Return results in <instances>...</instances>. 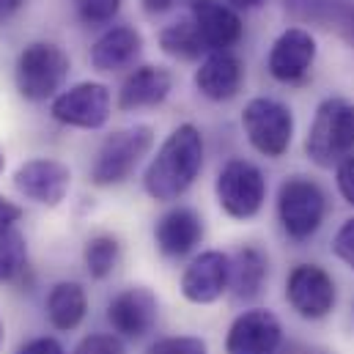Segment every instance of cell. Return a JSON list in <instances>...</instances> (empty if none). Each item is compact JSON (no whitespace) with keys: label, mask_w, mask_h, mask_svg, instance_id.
<instances>
[{"label":"cell","mask_w":354,"mask_h":354,"mask_svg":"<svg viewBox=\"0 0 354 354\" xmlns=\"http://www.w3.org/2000/svg\"><path fill=\"white\" fill-rule=\"evenodd\" d=\"M28 269V245L17 228L0 231V283H14Z\"/></svg>","instance_id":"obj_24"},{"label":"cell","mask_w":354,"mask_h":354,"mask_svg":"<svg viewBox=\"0 0 354 354\" xmlns=\"http://www.w3.org/2000/svg\"><path fill=\"white\" fill-rule=\"evenodd\" d=\"M220 209L234 220H253L266 201L264 174L248 160H231L214 181Z\"/></svg>","instance_id":"obj_7"},{"label":"cell","mask_w":354,"mask_h":354,"mask_svg":"<svg viewBox=\"0 0 354 354\" xmlns=\"http://www.w3.org/2000/svg\"><path fill=\"white\" fill-rule=\"evenodd\" d=\"M316 61V39L302 28L283 30L269 50V75L277 83H299Z\"/></svg>","instance_id":"obj_14"},{"label":"cell","mask_w":354,"mask_h":354,"mask_svg":"<svg viewBox=\"0 0 354 354\" xmlns=\"http://www.w3.org/2000/svg\"><path fill=\"white\" fill-rule=\"evenodd\" d=\"M324 214H327V198L316 181L305 176H291L280 184L277 217L283 231L294 242L310 239L322 228Z\"/></svg>","instance_id":"obj_5"},{"label":"cell","mask_w":354,"mask_h":354,"mask_svg":"<svg viewBox=\"0 0 354 354\" xmlns=\"http://www.w3.org/2000/svg\"><path fill=\"white\" fill-rule=\"evenodd\" d=\"M245 83V64L231 50H217L203 58L195 69V88L212 102L234 99Z\"/></svg>","instance_id":"obj_15"},{"label":"cell","mask_w":354,"mask_h":354,"mask_svg":"<svg viewBox=\"0 0 354 354\" xmlns=\"http://www.w3.org/2000/svg\"><path fill=\"white\" fill-rule=\"evenodd\" d=\"M72 354H127L124 349V341L113 333H93V335H86Z\"/></svg>","instance_id":"obj_27"},{"label":"cell","mask_w":354,"mask_h":354,"mask_svg":"<svg viewBox=\"0 0 354 354\" xmlns=\"http://www.w3.org/2000/svg\"><path fill=\"white\" fill-rule=\"evenodd\" d=\"M110 110H113L110 88L91 80L61 91L50 104L53 118L75 129H102L110 121Z\"/></svg>","instance_id":"obj_9"},{"label":"cell","mask_w":354,"mask_h":354,"mask_svg":"<svg viewBox=\"0 0 354 354\" xmlns=\"http://www.w3.org/2000/svg\"><path fill=\"white\" fill-rule=\"evenodd\" d=\"M17 354H66V349L55 338H33V341L22 344Z\"/></svg>","instance_id":"obj_30"},{"label":"cell","mask_w":354,"mask_h":354,"mask_svg":"<svg viewBox=\"0 0 354 354\" xmlns=\"http://www.w3.org/2000/svg\"><path fill=\"white\" fill-rule=\"evenodd\" d=\"M151 146L154 129L149 124H135L113 132L96 151V160L91 165V181L96 187H113L127 181L140 165V160L151 151Z\"/></svg>","instance_id":"obj_4"},{"label":"cell","mask_w":354,"mask_h":354,"mask_svg":"<svg viewBox=\"0 0 354 354\" xmlns=\"http://www.w3.org/2000/svg\"><path fill=\"white\" fill-rule=\"evenodd\" d=\"M269 261L259 248H242L231 259V294L236 302H250L264 291Z\"/></svg>","instance_id":"obj_21"},{"label":"cell","mask_w":354,"mask_h":354,"mask_svg":"<svg viewBox=\"0 0 354 354\" xmlns=\"http://www.w3.org/2000/svg\"><path fill=\"white\" fill-rule=\"evenodd\" d=\"M272 354H294V352H291V349H274Z\"/></svg>","instance_id":"obj_36"},{"label":"cell","mask_w":354,"mask_h":354,"mask_svg":"<svg viewBox=\"0 0 354 354\" xmlns=\"http://www.w3.org/2000/svg\"><path fill=\"white\" fill-rule=\"evenodd\" d=\"M14 187L19 195L55 209L64 203V198L72 189V171L58 160H47V157L28 160L14 171Z\"/></svg>","instance_id":"obj_11"},{"label":"cell","mask_w":354,"mask_h":354,"mask_svg":"<svg viewBox=\"0 0 354 354\" xmlns=\"http://www.w3.org/2000/svg\"><path fill=\"white\" fill-rule=\"evenodd\" d=\"M280 319L266 308H253L231 322L225 335V354H272L274 349H280Z\"/></svg>","instance_id":"obj_12"},{"label":"cell","mask_w":354,"mask_h":354,"mask_svg":"<svg viewBox=\"0 0 354 354\" xmlns=\"http://www.w3.org/2000/svg\"><path fill=\"white\" fill-rule=\"evenodd\" d=\"M72 69L69 55L50 41L28 44L14 64V83L22 99L28 102H47L55 99L61 86L66 83Z\"/></svg>","instance_id":"obj_3"},{"label":"cell","mask_w":354,"mask_h":354,"mask_svg":"<svg viewBox=\"0 0 354 354\" xmlns=\"http://www.w3.org/2000/svg\"><path fill=\"white\" fill-rule=\"evenodd\" d=\"M149 354H209V344L198 335H171L154 341Z\"/></svg>","instance_id":"obj_25"},{"label":"cell","mask_w":354,"mask_h":354,"mask_svg":"<svg viewBox=\"0 0 354 354\" xmlns=\"http://www.w3.org/2000/svg\"><path fill=\"white\" fill-rule=\"evenodd\" d=\"M335 176H338V192L344 195L346 203L354 206V154H349V157L338 165Z\"/></svg>","instance_id":"obj_29"},{"label":"cell","mask_w":354,"mask_h":354,"mask_svg":"<svg viewBox=\"0 0 354 354\" xmlns=\"http://www.w3.org/2000/svg\"><path fill=\"white\" fill-rule=\"evenodd\" d=\"M305 154L319 168H338L354 154V104L346 99H324L316 107L305 138Z\"/></svg>","instance_id":"obj_2"},{"label":"cell","mask_w":354,"mask_h":354,"mask_svg":"<svg viewBox=\"0 0 354 354\" xmlns=\"http://www.w3.org/2000/svg\"><path fill=\"white\" fill-rule=\"evenodd\" d=\"M286 302L291 310L308 322L327 319L335 310L338 288L327 269L319 264H299L294 266L286 277Z\"/></svg>","instance_id":"obj_8"},{"label":"cell","mask_w":354,"mask_h":354,"mask_svg":"<svg viewBox=\"0 0 354 354\" xmlns=\"http://www.w3.org/2000/svg\"><path fill=\"white\" fill-rule=\"evenodd\" d=\"M174 3H176V0H143V8H146L149 14H162V11L174 8Z\"/></svg>","instance_id":"obj_33"},{"label":"cell","mask_w":354,"mask_h":354,"mask_svg":"<svg viewBox=\"0 0 354 354\" xmlns=\"http://www.w3.org/2000/svg\"><path fill=\"white\" fill-rule=\"evenodd\" d=\"M181 297L192 305H212L231 288V259L220 250L195 256L181 272Z\"/></svg>","instance_id":"obj_10"},{"label":"cell","mask_w":354,"mask_h":354,"mask_svg":"<svg viewBox=\"0 0 354 354\" xmlns=\"http://www.w3.org/2000/svg\"><path fill=\"white\" fill-rule=\"evenodd\" d=\"M22 217V206H17L14 201H8L3 192H0V231H8L19 223Z\"/></svg>","instance_id":"obj_31"},{"label":"cell","mask_w":354,"mask_h":354,"mask_svg":"<svg viewBox=\"0 0 354 354\" xmlns=\"http://www.w3.org/2000/svg\"><path fill=\"white\" fill-rule=\"evenodd\" d=\"M242 127L250 146L269 160H277L288 151L294 138V113L277 99L256 96L242 110Z\"/></svg>","instance_id":"obj_6"},{"label":"cell","mask_w":354,"mask_h":354,"mask_svg":"<svg viewBox=\"0 0 354 354\" xmlns=\"http://www.w3.org/2000/svg\"><path fill=\"white\" fill-rule=\"evenodd\" d=\"M203 171V135L195 124H178L157 149L143 174V189L154 201L181 198Z\"/></svg>","instance_id":"obj_1"},{"label":"cell","mask_w":354,"mask_h":354,"mask_svg":"<svg viewBox=\"0 0 354 354\" xmlns=\"http://www.w3.org/2000/svg\"><path fill=\"white\" fill-rule=\"evenodd\" d=\"M333 253H335L338 261H344L354 272V217H349L338 228V234L333 239Z\"/></svg>","instance_id":"obj_28"},{"label":"cell","mask_w":354,"mask_h":354,"mask_svg":"<svg viewBox=\"0 0 354 354\" xmlns=\"http://www.w3.org/2000/svg\"><path fill=\"white\" fill-rule=\"evenodd\" d=\"M22 6H25V0H0V22H8Z\"/></svg>","instance_id":"obj_32"},{"label":"cell","mask_w":354,"mask_h":354,"mask_svg":"<svg viewBox=\"0 0 354 354\" xmlns=\"http://www.w3.org/2000/svg\"><path fill=\"white\" fill-rule=\"evenodd\" d=\"M201 239H203V220L198 217L195 209L176 206L157 220L154 242H157L160 253L168 259H181V256L192 253L201 245Z\"/></svg>","instance_id":"obj_17"},{"label":"cell","mask_w":354,"mask_h":354,"mask_svg":"<svg viewBox=\"0 0 354 354\" xmlns=\"http://www.w3.org/2000/svg\"><path fill=\"white\" fill-rule=\"evenodd\" d=\"M171 88H174V75L165 66H140L121 83L118 110L132 113L143 107H157L168 99Z\"/></svg>","instance_id":"obj_18"},{"label":"cell","mask_w":354,"mask_h":354,"mask_svg":"<svg viewBox=\"0 0 354 354\" xmlns=\"http://www.w3.org/2000/svg\"><path fill=\"white\" fill-rule=\"evenodd\" d=\"M3 171H6V154L0 151V176H3Z\"/></svg>","instance_id":"obj_35"},{"label":"cell","mask_w":354,"mask_h":354,"mask_svg":"<svg viewBox=\"0 0 354 354\" xmlns=\"http://www.w3.org/2000/svg\"><path fill=\"white\" fill-rule=\"evenodd\" d=\"M234 8H259V6H264L266 0H228Z\"/></svg>","instance_id":"obj_34"},{"label":"cell","mask_w":354,"mask_h":354,"mask_svg":"<svg viewBox=\"0 0 354 354\" xmlns=\"http://www.w3.org/2000/svg\"><path fill=\"white\" fill-rule=\"evenodd\" d=\"M143 50V36L132 25H118L104 30L91 47V66L96 72H121L138 61Z\"/></svg>","instance_id":"obj_19"},{"label":"cell","mask_w":354,"mask_h":354,"mask_svg":"<svg viewBox=\"0 0 354 354\" xmlns=\"http://www.w3.org/2000/svg\"><path fill=\"white\" fill-rule=\"evenodd\" d=\"M124 0H77V17L86 25H107L118 17Z\"/></svg>","instance_id":"obj_26"},{"label":"cell","mask_w":354,"mask_h":354,"mask_svg":"<svg viewBox=\"0 0 354 354\" xmlns=\"http://www.w3.org/2000/svg\"><path fill=\"white\" fill-rule=\"evenodd\" d=\"M88 313V294L75 280H61L47 294V319L55 330L69 333L83 324Z\"/></svg>","instance_id":"obj_20"},{"label":"cell","mask_w":354,"mask_h":354,"mask_svg":"<svg viewBox=\"0 0 354 354\" xmlns=\"http://www.w3.org/2000/svg\"><path fill=\"white\" fill-rule=\"evenodd\" d=\"M157 316H160V302L143 286H132L121 291L107 305V322L121 338H143L157 324Z\"/></svg>","instance_id":"obj_13"},{"label":"cell","mask_w":354,"mask_h":354,"mask_svg":"<svg viewBox=\"0 0 354 354\" xmlns=\"http://www.w3.org/2000/svg\"><path fill=\"white\" fill-rule=\"evenodd\" d=\"M3 333H6V330H3V319H0V346H3Z\"/></svg>","instance_id":"obj_37"},{"label":"cell","mask_w":354,"mask_h":354,"mask_svg":"<svg viewBox=\"0 0 354 354\" xmlns=\"http://www.w3.org/2000/svg\"><path fill=\"white\" fill-rule=\"evenodd\" d=\"M192 22H195L209 53L231 50L242 39L239 14L223 0H195L192 3Z\"/></svg>","instance_id":"obj_16"},{"label":"cell","mask_w":354,"mask_h":354,"mask_svg":"<svg viewBox=\"0 0 354 354\" xmlns=\"http://www.w3.org/2000/svg\"><path fill=\"white\" fill-rule=\"evenodd\" d=\"M160 47L165 55L178 58V61H195L203 53H209L192 19H178L174 25L162 28L160 30Z\"/></svg>","instance_id":"obj_22"},{"label":"cell","mask_w":354,"mask_h":354,"mask_svg":"<svg viewBox=\"0 0 354 354\" xmlns=\"http://www.w3.org/2000/svg\"><path fill=\"white\" fill-rule=\"evenodd\" d=\"M121 259V245L115 236L110 234H99V236H91L86 242V250H83V261L86 269L93 280H104L113 274V269Z\"/></svg>","instance_id":"obj_23"}]
</instances>
